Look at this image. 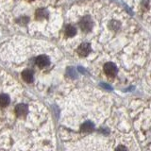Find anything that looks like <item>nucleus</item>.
Here are the masks:
<instances>
[{
    "label": "nucleus",
    "instance_id": "423d86ee",
    "mask_svg": "<svg viewBox=\"0 0 151 151\" xmlns=\"http://www.w3.org/2000/svg\"><path fill=\"white\" fill-rule=\"evenodd\" d=\"M115 151H127V148L125 147L124 145H119V146H117Z\"/></svg>",
    "mask_w": 151,
    "mask_h": 151
},
{
    "label": "nucleus",
    "instance_id": "7ed1b4c3",
    "mask_svg": "<svg viewBox=\"0 0 151 151\" xmlns=\"http://www.w3.org/2000/svg\"><path fill=\"white\" fill-rule=\"evenodd\" d=\"M103 72L108 78H115L118 74L117 65L113 63H107L103 65Z\"/></svg>",
    "mask_w": 151,
    "mask_h": 151
},
{
    "label": "nucleus",
    "instance_id": "0eeeda50",
    "mask_svg": "<svg viewBox=\"0 0 151 151\" xmlns=\"http://www.w3.org/2000/svg\"><path fill=\"white\" fill-rule=\"evenodd\" d=\"M29 1H34V0H29Z\"/></svg>",
    "mask_w": 151,
    "mask_h": 151
},
{
    "label": "nucleus",
    "instance_id": "20e7f679",
    "mask_svg": "<svg viewBox=\"0 0 151 151\" xmlns=\"http://www.w3.org/2000/svg\"><path fill=\"white\" fill-rule=\"evenodd\" d=\"M63 34L64 38H66V39H72L77 35V28L73 24H67L64 27Z\"/></svg>",
    "mask_w": 151,
    "mask_h": 151
},
{
    "label": "nucleus",
    "instance_id": "39448f33",
    "mask_svg": "<svg viewBox=\"0 0 151 151\" xmlns=\"http://www.w3.org/2000/svg\"><path fill=\"white\" fill-rule=\"evenodd\" d=\"M47 17H48V12H47L46 9L44 8L38 9L35 12L36 20H42V19H46Z\"/></svg>",
    "mask_w": 151,
    "mask_h": 151
},
{
    "label": "nucleus",
    "instance_id": "f257e3e1",
    "mask_svg": "<svg viewBox=\"0 0 151 151\" xmlns=\"http://www.w3.org/2000/svg\"><path fill=\"white\" fill-rule=\"evenodd\" d=\"M0 151H55L53 123L47 108L1 69Z\"/></svg>",
    "mask_w": 151,
    "mask_h": 151
},
{
    "label": "nucleus",
    "instance_id": "f03ea898",
    "mask_svg": "<svg viewBox=\"0 0 151 151\" xmlns=\"http://www.w3.org/2000/svg\"><path fill=\"white\" fill-rule=\"evenodd\" d=\"M129 7L151 27V0H126Z\"/></svg>",
    "mask_w": 151,
    "mask_h": 151
}]
</instances>
